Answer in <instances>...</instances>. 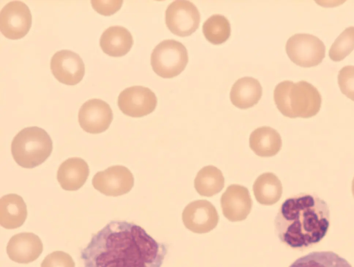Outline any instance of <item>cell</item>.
I'll use <instances>...</instances> for the list:
<instances>
[{
	"label": "cell",
	"mask_w": 354,
	"mask_h": 267,
	"mask_svg": "<svg viewBox=\"0 0 354 267\" xmlns=\"http://www.w3.org/2000/svg\"><path fill=\"white\" fill-rule=\"evenodd\" d=\"M290 60L301 67L308 68L319 64L325 57V46L316 36L299 33L290 37L286 45Z\"/></svg>",
	"instance_id": "cell-6"
},
{
	"label": "cell",
	"mask_w": 354,
	"mask_h": 267,
	"mask_svg": "<svg viewBox=\"0 0 354 267\" xmlns=\"http://www.w3.org/2000/svg\"><path fill=\"white\" fill-rule=\"evenodd\" d=\"M225 183L221 171L213 165L203 167L194 179L196 192L203 196H212L220 192Z\"/></svg>",
	"instance_id": "cell-22"
},
{
	"label": "cell",
	"mask_w": 354,
	"mask_h": 267,
	"mask_svg": "<svg viewBox=\"0 0 354 267\" xmlns=\"http://www.w3.org/2000/svg\"><path fill=\"white\" fill-rule=\"evenodd\" d=\"M230 24L227 19L221 15H214L203 24V33L206 39L213 44L225 42L230 35Z\"/></svg>",
	"instance_id": "cell-24"
},
{
	"label": "cell",
	"mask_w": 354,
	"mask_h": 267,
	"mask_svg": "<svg viewBox=\"0 0 354 267\" xmlns=\"http://www.w3.org/2000/svg\"><path fill=\"white\" fill-rule=\"evenodd\" d=\"M182 219L190 231L202 234L216 228L218 215L215 207L207 200H196L189 203L183 210Z\"/></svg>",
	"instance_id": "cell-11"
},
{
	"label": "cell",
	"mask_w": 354,
	"mask_h": 267,
	"mask_svg": "<svg viewBox=\"0 0 354 267\" xmlns=\"http://www.w3.org/2000/svg\"><path fill=\"white\" fill-rule=\"evenodd\" d=\"M42 250L41 239L31 232H22L12 236L6 248L9 258L19 264H28L36 260Z\"/></svg>",
	"instance_id": "cell-15"
},
{
	"label": "cell",
	"mask_w": 354,
	"mask_h": 267,
	"mask_svg": "<svg viewBox=\"0 0 354 267\" xmlns=\"http://www.w3.org/2000/svg\"><path fill=\"white\" fill-rule=\"evenodd\" d=\"M88 174V165L84 160L77 157L70 158L59 167L57 181L64 190L74 191L84 184Z\"/></svg>",
	"instance_id": "cell-16"
},
{
	"label": "cell",
	"mask_w": 354,
	"mask_h": 267,
	"mask_svg": "<svg viewBox=\"0 0 354 267\" xmlns=\"http://www.w3.org/2000/svg\"><path fill=\"white\" fill-rule=\"evenodd\" d=\"M279 240L294 249H304L319 243L330 225L327 203L315 194L299 193L286 199L274 219Z\"/></svg>",
	"instance_id": "cell-2"
},
{
	"label": "cell",
	"mask_w": 354,
	"mask_h": 267,
	"mask_svg": "<svg viewBox=\"0 0 354 267\" xmlns=\"http://www.w3.org/2000/svg\"><path fill=\"white\" fill-rule=\"evenodd\" d=\"M113 120L110 106L100 99H91L84 102L79 111L80 127L90 134H100L106 130Z\"/></svg>",
	"instance_id": "cell-12"
},
{
	"label": "cell",
	"mask_w": 354,
	"mask_h": 267,
	"mask_svg": "<svg viewBox=\"0 0 354 267\" xmlns=\"http://www.w3.org/2000/svg\"><path fill=\"white\" fill-rule=\"evenodd\" d=\"M50 68L55 77L67 85L79 83L85 72L82 58L77 53L68 50H62L53 55Z\"/></svg>",
	"instance_id": "cell-13"
},
{
	"label": "cell",
	"mask_w": 354,
	"mask_h": 267,
	"mask_svg": "<svg viewBox=\"0 0 354 267\" xmlns=\"http://www.w3.org/2000/svg\"><path fill=\"white\" fill-rule=\"evenodd\" d=\"M274 100L279 111L288 118H310L319 111L322 97L318 90L306 81L285 80L274 91Z\"/></svg>",
	"instance_id": "cell-3"
},
{
	"label": "cell",
	"mask_w": 354,
	"mask_h": 267,
	"mask_svg": "<svg viewBox=\"0 0 354 267\" xmlns=\"http://www.w3.org/2000/svg\"><path fill=\"white\" fill-rule=\"evenodd\" d=\"M289 267H352L347 260L332 251H316L296 259Z\"/></svg>",
	"instance_id": "cell-23"
},
{
	"label": "cell",
	"mask_w": 354,
	"mask_h": 267,
	"mask_svg": "<svg viewBox=\"0 0 354 267\" xmlns=\"http://www.w3.org/2000/svg\"><path fill=\"white\" fill-rule=\"evenodd\" d=\"M41 267H75V262L68 253L55 251L44 258Z\"/></svg>",
	"instance_id": "cell-27"
},
{
	"label": "cell",
	"mask_w": 354,
	"mask_h": 267,
	"mask_svg": "<svg viewBox=\"0 0 354 267\" xmlns=\"http://www.w3.org/2000/svg\"><path fill=\"white\" fill-rule=\"evenodd\" d=\"M337 79L342 93L354 101V66H346L341 68Z\"/></svg>",
	"instance_id": "cell-26"
},
{
	"label": "cell",
	"mask_w": 354,
	"mask_h": 267,
	"mask_svg": "<svg viewBox=\"0 0 354 267\" xmlns=\"http://www.w3.org/2000/svg\"><path fill=\"white\" fill-rule=\"evenodd\" d=\"M52 150L53 142L50 136L38 127L23 129L15 136L11 144L14 160L25 168L41 165L48 158Z\"/></svg>",
	"instance_id": "cell-4"
},
{
	"label": "cell",
	"mask_w": 354,
	"mask_h": 267,
	"mask_svg": "<svg viewBox=\"0 0 354 267\" xmlns=\"http://www.w3.org/2000/svg\"><path fill=\"white\" fill-rule=\"evenodd\" d=\"M253 192L256 200L261 205L275 203L281 196V185L277 177L272 173L261 174L253 184Z\"/></svg>",
	"instance_id": "cell-21"
},
{
	"label": "cell",
	"mask_w": 354,
	"mask_h": 267,
	"mask_svg": "<svg viewBox=\"0 0 354 267\" xmlns=\"http://www.w3.org/2000/svg\"><path fill=\"white\" fill-rule=\"evenodd\" d=\"M200 13L196 6L188 1H176L167 7L165 22L169 30L176 35L186 37L199 26Z\"/></svg>",
	"instance_id": "cell-7"
},
{
	"label": "cell",
	"mask_w": 354,
	"mask_h": 267,
	"mask_svg": "<svg viewBox=\"0 0 354 267\" xmlns=\"http://www.w3.org/2000/svg\"><path fill=\"white\" fill-rule=\"evenodd\" d=\"M118 104L122 112L133 118L151 113L156 108L157 98L149 88L133 86L123 90L118 96Z\"/></svg>",
	"instance_id": "cell-10"
},
{
	"label": "cell",
	"mask_w": 354,
	"mask_h": 267,
	"mask_svg": "<svg viewBox=\"0 0 354 267\" xmlns=\"http://www.w3.org/2000/svg\"><path fill=\"white\" fill-rule=\"evenodd\" d=\"M131 171L122 165H114L95 174L92 179L95 189L106 196H117L127 194L133 186Z\"/></svg>",
	"instance_id": "cell-9"
},
{
	"label": "cell",
	"mask_w": 354,
	"mask_h": 267,
	"mask_svg": "<svg viewBox=\"0 0 354 267\" xmlns=\"http://www.w3.org/2000/svg\"><path fill=\"white\" fill-rule=\"evenodd\" d=\"M354 49V26L346 28L335 40L329 50V57L335 62L344 59Z\"/></svg>",
	"instance_id": "cell-25"
},
{
	"label": "cell",
	"mask_w": 354,
	"mask_h": 267,
	"mask_svg": "<svg viewBox=\"0 0 354 267\" xmlns=\"http://www.w3.org/2000/svg\"><path fill=\"white\" fill-rule=\"evenodd\" d=\"M100 44L102 51L108 55L122 57L130 50L133 45V37L124 27L113 26L103 32Z\"/></svg>",
	"instance_id": "cell-17"
},
{
	"label": "cell",
	"mask_w": 354,
	"mask_h": 267,
	"mask_svg": "<svg viewBox=\"0 0 354 267\" xmlns=\"http://www.w3.org/2000/svg\"><path fill=\"white\" fill-rule=\"evenodd\" d=\"M261 95L262 88L259 82L251 77H244L233 84L230 100L235 107L248 109L257 104Z\"/></svg>",
	"instance_id": "cell-19"
},
{
	"label": "cell",
	"mask_w": 354,
	"mask_h": 267,
	"mask_svg": "<svg viewBox=\"0 0 354 267\" xmlns=\"http://www.w3.org/2000/svg\"><path fill=\"white\" fill-rule=\"evenodd\" d=\"M27 217L26 205L20 196L15 194L5 195L0 199V224L5 228L20 227Z\"/></svg>",
	"instance_id": "cell-18"
},
{
	"label": "cell",
	"mask_w": 354,
	"mask_h": 267,
	"mask_svg": "<svg viewBox=\"0 0 354 267\" xmlns=\"http://www.w3.org/2000/svg\"><path fill=\"white\" fill-rule=\"evenodd\" d=\"M122 1H92L93 8L99 13L104 15H110L118 10Z\"/></svg>",
	"instance_id": "cell-28"
},
{
	"label": "cell",
	"mask_w": 354,
	"mask_h": 267,
	"mask_svg": "<svg viewBox=\"0 0 354 267\" xmlns=\"http://www.w3.org/2000/svg\"><path fill=\"white\" fill-rule=\"evenodd\" d=\"M31 24V12L24 2H9L1 10L0 30L8 39L22 38L29 31Z\"/></svg>",
	"instance_id": "cell-8"
},
{
	"label": "cell",
	"mask_w": 354,
	"mask_h": 267,
	"mask_svg": "<svg viewBox=\"0 0 354 267\" xmlns=\"http://www.w3.org/2000/svg\"><path fill=\"white\" fill-rule=\"evenodd\" d=\"M188 62L185 46L174 40H164L153 50L151 64L153 71L163 78H171L179 75Z\"/></svg>",
	"instance_id": "cell-5"
},
{
	"label": "cell",
	"mask_w": 354,
	"mask_h": 267,
	"mask_svg": "<svg viewBox=\"0 0 354 267\" xmlns=\"http://www.w3.org/2000/svg\"><path fill=\"white\" fill-rule=\"evenodd\" d=\"M252 204L248 188L241 185H230L221 198L223 214L230 221L245 219L251 211Z\"/></svg>",
	"instance_id": "cell-14"
},
{
	"label": "cell",
	"mask_w": 354,
	"mask_h": 267,
	"mask_svg": "<svg viewBox=\"0 0 354 267\" xmlns=\"http://www.w3.org/2000/svg\"><path fill=\"white\" fill-rule=\"evenodd\" d=\"M167 246L140 225L112 221L81 251L84 267H161Z\"/></svg>",
	"instance_id": "cell-1"
},
{
	"label": "cell",
	"mask_w": 354,
	"mask_h": 267,
	"mask_svg": "<svg viewBox=\"0 0 354 267\" xmlns=\"http://www.w3.org/2000/svg\"><path fill=\"white\" fill-rule=\"evenodd\" d=\"M250 147L259 156L275 155L281 147V139L274 129L264 126L254 129L250 136Z\"/></svg>",
	"instance_id": "cell-20"
}]
</instances>
